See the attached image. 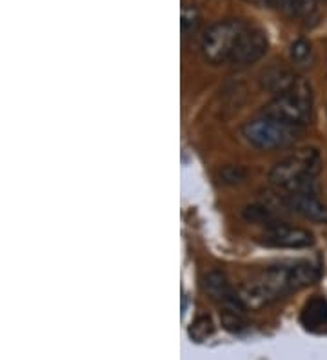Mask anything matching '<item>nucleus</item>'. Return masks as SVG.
<instances>
[{
  "instance_id": "nucleus-15",
  "label": "nucleus",
  "mask_w": 327,
  "mask_h": 360,
  "mask_svg": "<svg viewBox=\"0 0 327 360\" xmlns=\"http://www.w3.org/2000/svg\"><path fill=\"white\" fill-rule=\"evenodd\" d=\"M244 217L251 222H260V224H275V215L271 213L267 206H249L244 210Z\"/></svg>"
},
{
  "instance_id": "nucleus-14",
  "label": "nucleus",
  "mask_w": 327,
  "mask_h": 360,
  "mask_svg": "<svg viewBox=\"0 0 327 360\" xmlns=\"http://www.w3.org/2000/svg\"><path fill=\"white\" fill-rule=\"evenodd\" d=\"M218 179L222 184L238 186L248 179V169L244 166H224L218 173Z\"/></svg>"
},
{
  "instance_id": "nucleus-13",
  "label": "nucleus",
  "mask_w": 327,
  "mask_h": 360,
  "mask_svg": "<svg viewBox=\"0 0 327 360\" xmlns=\"http://www.w3.org/2000/svg\"><path fill=\"white\" fill-rule=\"evenodd\" d=\"M213 333H214V324L213 321H211V316L207 315L196 316L188 330L189 338L195 340V342H204V340H207Z\"/></svg>"
},
{
  "instance_id": "nucleus-12",
  "label": "nucleus",
  "mask_w": 327,
  "mask_h": 360,
  "mask_svg": "<svg viewBox=\"0 0 327 360\" xmlns=\"http://www.w3.org/2000/svg\"><path fill=\"white\" fill-rule=\"evenodd\" d=\"M289 57H291V62L298 68L309 66L311 60H313V46L311 42H307L305 39L295 40L289 48Z\"/></svg>"
},
{
  "instance_id": "nucleus-3",
  "label": "nucleus",
  "mask_w": 327,
  "mask_h": 360,
  "mask_svg": "<svg viewBox=\"0 0 327 360\" xmlns=\"http://www.w3.org/2000/svg\"><path fill=\"white\" fill-rule=\"evenodd\" d=\"M262 115L280 122L293 124V126H305L313 115V93L311 86L305 80L298 79L295 88L288 93L276 95L271 102L264 105Z\"/></svg>"
},
{
  "instance_id": "nucleus-17",
  "label": "nucleus",
  "mask_w": 327,
  "mask_h": 360,
  "mask_svg": "<svg viewBox=\"0 0 327 360\" xmlns=\"http://www.w3.org/2000/svg\"><path fill=\"white\" fill-rule=\"evenodd\" d=\"M271 6H275L288 17H298L300 15V0H267Z\"/></svg>"
},
{
  "instance_id": "nucleus-16",
  "label": "nucleus",
  "mask_w": 327,
  "mask_h": 360,
  "mask_svg": "<svg viewBox=\"0 0 327 360\" xmlns=\"http://www.w3.org/2000/svg\"><path fill=\"white\" fill-rule=\"evenodd\" d=\"M222 324L224 328L229 331H242L245 328L244 315H240V313H235V311H226V309H224Z\"/></svg>"
},
{
  "instance_id": "nucleus-4",
  "label": "nucleus",
  "mask_w": 327,
  "mask_h": 360,
  "mask_svg": "<svg viewBox=\"0 0 327 360\" xmlns=\"http://www.w3.org/2000/svg\"><path fill=\"white\" fill-rule=\"evenodd\" d=\"M245 24L242 20H220L207 27L200 40V53L207 64L218 66L224 62L231 60V55L235 51V46L238 42L240 35L244 33Z\"/></svg>"
},
{
  "instance_id": "nucleus-6",
  "label": "nucleus",
  "mask_w": 327,
  "mask_h": 360,
  "mask_svg": "<svg viewBox=\"0 0 327 360\" xmlns=\"http://www.w3.org/2000/svg\"><path fill=\"white\" fill-rule=\"evenodd\" d=\"M267 48H269V40H267L266 33L260 27L245 26L229 62L235 66H249V64L260 60L266 55Z\"/></svg>"
},
{
  "instance_id": "nucleus-9",
  "label": "nucleus",
  "mask_w": 327,
  "mask_h": 360,
  "mask_svg": "<svg viewBox=\"0 0 327 360\" xmlns=\"http://www.w3.org/2000/svg\"><path fill=\"white\" fill-rule=\"evenodd\" d=\"M300 322L311 333L327 331V300L322 297H313L307 300L300 313Z\"/></svg>"
},
{
  "instance_id": "nucleus-7",
  "label": "nucleus",
  "mask_w": 327,
  "mask_h": 360,
  "mask_svg": "<svg viewBox=\"0 0 327 360\" xmlns=\"http://www.w3.org/2000/svg\"><path fill=\"white\" fill-rule=\"evenodd\" d=\"M204 290L207 291L211 299L217 300L218 304H222V308L226 311H235L240 313V315H244L245 313V306L244 302L240 300L238 291H235L227 282L226 275L220 271H211L205 275L204 278Z\"/></svg>"
},
{
  "instance_id": "nucleus-10",
  "label": "nucleus",
  "mask_w": 327,
  "mask_h": 360,
  "mask_svg": "<svg viewBox=\"0 0 327 360\" xmlns=\"http://www.w3.org/2000/svg\"><path fill=\"white\" fill-rule=\"evenodd\" d=\"M298 82V77L293 73V71L286 70V68L273 66L269 70H266L260 77L262 88L267 89L271 93H276V95H282V93H288L295 88V84Z\"/></svg>"
},
{
  "instance_id": "nucleus-1",
  "label": "nucleus",
  "mask_w": 327,
  "mask_h": 360,
  "mask_svg": "<svg viewBox=\"0 0 327 360\" xmlns=\"http://www.w3.org/2000/svg\"><path fill=\"white\" fill-rule=\"evenodd\" d=\"M322 172V158L314 148H302L283 158L269 173L271 184L283 193H316V176Z\"/></svg>"
},
{
  "instance_id": "nucleus-5",
  "label": "nucleus",
  "mask_w": 327,
  "mask_h": 360,
  "mask_svg": "<svg viewBox=\"0 0 327 360\" xmlns=\"http://www.w3.org/2000/svg\"><path fill=\"white\" fill-rule=\"evenodd\" d=\"M260 242L269 248H283V250H304L313 246V233L304 228H295L289 224H269L260 235Z\"/></svg>"
},
{
  "instance_id": "nucleus-8",
  "label": "nucleus",
  "mask_w": 327,
  "mask_h": 360,
  "mask_svg": "<svg viewBox=\"0 0 327 360\" xmlns=\"http://www.w3.org/2000/svg\"><path fill=\"white\" fill-rule=\"evenodd\" d=\"M282 202L288 210L304 219L320 222V224L327 222V206L316 197V193H286L282 197Z\"/></svg>"
},
{
  "instance_id": "nucleus-2",
  "label": "nucleus",
  "mask_w": 327,
  "mask_h": 360,
  "mask_svg": "<svg viewBox=\"0 0 327 360\" xmlns=\"http://www.w3.org/2000/svg\"><path fill=\"white\" fill-rule=\"evenodd\" d=\"M242 135L257 150L273 151L295 144L302 135V128L262 115L258 119L248 120L242 126Z\"/></svg>"
},
{
  "instance_id": "nucleus-11",
  "label": "nucleus",
  "mask_w": 327,
  "mask_h": 360,
  "mask_svg": "<svg viewBox=\"0 0 327 360\" xmlns=\"http://www.w3.org/2000/svg\"><path fill=\"white\" fill-rule=\"evenodd\" d=\"M202 22L200 11L195 4H184L182 11H180V30H182L184 37L195 35L198 26Z\"/></svg>"
}]
</instances>
